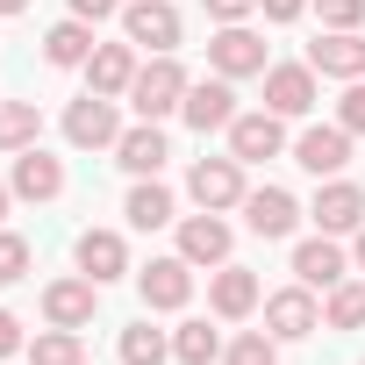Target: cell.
<instances>
[{
    "instance_id": "obj_1",
    "label": "cell",
    "mask_w": 365,
    "mask_h": 365,
    "mask_svg": "<svg viewBox=\"0 0 365 365\" xmlns=\"http://www.w3.org/2000/svg\"><path fill=\"white\" fill-rule=\"evenodd\" d=\"M187 72H179L172 58H150V65H136V86H129V108L143 115V122H158V115H179L187 108Z\"/></svg>"
},
{
    "instance_id": "obj_2",
    "label": "cell",
    "mask_w": 365,
    "mask_h": 365,
    "mask_svg": "<svg viewBox=\"0 0 365 365\" xmlns=\"http://www.w3.org/2000/svg\"><path fill=\"white\" fill-rule=\"evenodd\" d=\"M65 136L79 143V150H101V143H122V122H115V101L108 93H79L72 108H65Z\"/></svg>"
},
{
    "instance_id": "obj_3",
    "label": "cell",
    "mask_w": 365,
    "mask_h": 365,
    "mask_svg": "<svg viewBox=\"0 0 365 365\" xmlns=\"http://www.w3.org/2000/svg\"><path fill=\"white\" fill-rule=\"evenodd\" d=\"M122 29H129V43L172 58V43H179V8H172V0H129V8H122Z\"/></svg>"
},
{
    "instance_id": "obj_4",
    "label": "cell",
    "mask_w": 365,
    "mask_h": 365,
    "mask_svg": "<svg viewBox=\"0 0 365 365\" xmlns=\"http://www.w3.org/2000/svg\"><path fill=\"white\" fill-rule=\"evenodd\" d=\"M187 194L215 215V208H237L244 201V165L237 158H201L194 172H187Z\"/></svg>"
},
{
    "instance_id": "obj_5",
    "label": "cell",
    "mask_w": 365,
    "mask_h": 365,
    "mask_svg": "<svg viewBox=\"0 0 365 365\" xmlns=\"http://www.w3.org/2000/svg\"><path fill=\"white\" fill-rule=\"evenodd\" d=\"M136 294H143V308H187L194 301V265L187 258H150L136 272Z\"/></svg>"
},
{
    "instance_id": "obj_6",
    "label": "cell",
    "mask_w": 365,
    "mask_h": 365,
    "mask_svg": "<svg viewBox=\"0 0 365 365\" xmlns=\"http://www.w3.org/2000/svg\"><path fill=\"white\" fill-rule=\"evenodd\" d=\"M208 65L222 79H251V72H265V36H251L244 22H222V36L208 43Z\"/></svg>"
},
{
    "instance_id": "obj_7",
    "label": "cell",
    "mask_w": 365,
    "mask_h": 365,
    "mask_svg": "<svg viewBox=\"0 0 365 365\" xmlns=\"http://www.w3.org/2000/svg\"><path fill=\"white\" fill-rule=\"evenodd\" d=\"M287 150V129H279V115L265 108V115H237L230 122V158L237 165H265V158H279Z\"/></svg>"
},
{
    "instance_id": "obj_8",
    "label": "cell",
    "mask_w": 365,
    "mask_h": 365,
    "mask_svg": "<svg viewBox=\"0 0 365 365\" xmlns=\"http://www.w3.org/2000/svg\"><path fill=\"white\" fill-rule=\"evenodd\" d=\"M265 108L287 122V115H308L315 108V65H265Z\"/></svg>"
},
{
    "instance_id": "obj_9",
    "label": "cell",
    "mask_w": 365,
    "mask_h": 365,
    "mask_svg": "<svg viewBox=\"0 0 365 365\" xmlns=\"http://www.w3.org/2000/svg\"><path fill=\"white\" fill-rule=\"evenodd\" d=\"M294 165H308L315 179H336V172L351 165V129H344V122H329V129H301Z\"/></svg>"
},
{
    "instance_id": "obj_10",
    "label": "cell",
    "mask_w": 365,
    "mask_h": 365,
    "mask_svg": "<svg viewBox=\"0 0 365 365\" xmlns=\"http://www.w3.org/2000/svg\"><path fill=\"white\" fill-rule=\"evenodd\" d=\"M308 65L322 79H365V36L358 29H329V36L308 43Z\"/></svg>"
},
{
    "instance_id": "obj_11",
    "label": "cell",
    "mask_w": 365,
    "mask_h": 365,
    "mask_svg": "<svg viewBox=\"0 0 365 365\" xmlns=\"http://www.w3.org/2000/svg\"><path fill=\"white\" fill-rule=\"evenodd\" d=\"M179 115H187L201 136H208V129H230V122H237V93H230V79H222V72H215V79H194Z\"/></svg>"
},
{
    "instance_id": "obj_12",
    "label": "cell",
    "mask_w": 365,
    "mask_h": 365,
    "mask_svg": "<svg viewBox=\"0 0 365 365\" xmlns=\"http://www.w3.org/2000/svg\"><path fill=\"white\" fill-rule=\"evenodd\" d=\"M244 222L272 244V237H294V222H301V201L287 194V187H258V194H244Z\"/></svg>"
},
{
    "instance_id": "obj_13",
    "label": "cell",
    "mask_w": 365,
    "mask_h": 365,
    "mask_svg": "<svg viewBox=\"0 0 365 365\" xmlns=\"http://www.w3.org/2000/svg\"><path fill=\"white\" fill-rule=\"evenodd\" d=\"M93 301H101V279H51L43 287V315L58 329H86L93 322Z\"/></svg>"
},
{
    "instance_id": "obj_14",
    "label": "cell",
    "mask_w": 365,
    "mask_h": 365,
    "mask_svg": "<svg viewBox=\"0 0 365 365\" xmlns=\"http://www.w3.org/2000/svg\"><path fill=\"white\" fill-rule=\"evenodd\" d=\"M315 322H322V308H315V294H308V287H287V294H272V301H265V329H272L279 344H301Z\"/></svg>"
},
{
    "instance_id": "obj_15",
    "label": "cell",
    "mask_w": 365,
    "mask_h": 365,
    "mask_svg": "<svg viewBox=\"0 0 365 365\" xmlns=\"http://www.w3.org/2000/svg\"><path fill=\"white\" fill-rule=\"evenodd\" d=\"M315 222H322V237H344V230H358L365 222V187H351V179H329V187L315 194V208H308Z\"/></svg>"
},
{
    "instance_id": "obj_16",
    "label": "cell",
    "mask_w": 365,
    "mask_h": 365,
    "mask_svg": "<svg viewBox=\"0 0 365 365\" xmlns=\"http://www.w3.org/2000/svg\"><path fill=\"white\" fill-rule=\"evenodd\" d=\"M86 86L108 93V101H122V93L136 86V51H129V43H93V58H86Z\"/></svg>"
},
{
    "instance_id": "obj_17",
    "label": "cell",
    "mask_w": 365,
    "mask_h": 365,
    "mask_svg": "<svg viewBox=\"0 0 365 365\" xmlns=\"http://www.w3.org/2000/svg\"><path fill=\"white\" fill-rule=\"evenodd\" d=\"M165 158H172V150H165V129H158V122H136V129H122V143H115V165L136 172V179H158Z\"/></svg>"
},
{
    "instance_id": "obj_18",
    "label": "cell",
    "mask_w": 365,
    "mask_h": 365,
    "mask_svg": "<svg viewBox=\"0 0 365 365\" xmlns=\"http://www.w3.org/2000/svg\"><path fill=\"white\" fill-rule=\"evenodd\" d=\"M15 194H22V201H58V194H65V165L29 143V150L15 158Z\"/></svg>"
},
{
    "instance_id": "obj_19",
    "label": "cell",
    "mask_w": 365,
    "mask_h": 365,
    "mask_svg": "<svg viewBox=\"0 0 365 365\" xmlns=\"http://www.w3.org/2000/svg\"><path fill=\"white\" fill-rule=\"evenodd\" d=\"M179 258H187V265H222L230 258V222H215L208 208L194 222H179Z\"/></svg>"
},
{
    "instance_id": "obj_20",
    "label": "cell",
    "mask_w": 365,
    "mask_h": 365,
    "mask_svg": "<svg viewBox=\"0 0 365 365\" xmlns=\"http://www.w3.org/2000/svg\"><path fill=\"white\" fill-rule=\"evenodd\" d=\"M79 272L101 279V287L122 279V272H129V244H122L115 230H86V237H79Z\"/></svg>"
},
{
    "instance_id": "obj_21",
    "label": "cell",
    "mask_w": 365,
    "mask_h": 365,
    "mask_svg": "<svg viewBox=\"0 0 365 365\" xmlns=\"http://www.w3.org/2000/svg\"><path fill=\"white\" fill-rule=\"evenodd\" d=\"M208 308H215L222 322H244V315L258 308V272H244V265H222V272H215V287H208Z\"/></svg>"
},
{
    "instance_id": "obj_22",
    "label": "cell",
    "mask_w": 365,
    "mask_h": 365,
    "mask_svg": "<svg viewBox=\"0 0 365 365\" xmlns=\"http://www.w3.org/2000/svg\"><path fill=\"white\" fill-rule=\"evenodd\" d=\"M294 279H301V287H336V279H344V251H336L329 237L294 244Z\"/></svg>"
},
{
    "instance_id": "obj_23",
    "label": "cell",
    "mask_w": 365,
    "mask_h": 365,
    "mask_svg": "<svg viewBox=\"0 0 365 365\" xmlns=\"http://www.w3.org/2000/svg\"><path fill=\"white\" fill-rule=\"evenodd\" d=\"M43 58H51L58 72H72V65H86V58H93V29H86L79 15H72V22H58V29L43 36Z\"/></svg>"
},
{
    "instance_id": "obj_24",
    "label": "cell",
    "mask_w": 365,
    "mask_h": 365,
    "mask_svg": "<svg viewBox=\"0 0 365 365\" xmlns=\"http://www.w3.org/2000/svg\"><path fill=\"white\" fill-rule=\"evenodd\" d=\"M29 365H86V344H79V329H36V344H29Z\"/></svg>"
},
{
    "instance_id": "obj_25",
    "label": "cell",
    "mask_w": 365,
    "mask_h": 365,
    "mask_svg": "<svg viewBox=\"0 0 365 365\" xmlns=\"http://www.w3.org/2000/svg\"><path fill=\"white\" fill-rule=\"evenodd\" d=\"M322 322H329V329H365V287H358V279H336Z\"/></svg>"
},
{
    "instance_id": "obj_26",
    "label": "cell",
    "mask_w": 365,
    "mask_h": 365,
    "mask_svg": "<svg viewBox=\"0 0 365 365\" xmlns=\"http://www.w3.org/2000/svg\"><path fill=\"white\" fill-rule=\"evenodd\" d=\"M36 101H8V108H0V150H29L36 143Z\"/></svg>"
},
{
    "instance_id": "obj_27",
    "label": "cell",
    "mask_w": 365,
    "mask_h": 365,
    "mask_svg": "<svg viewBox=\"0 0 365 365\" xmlns=\"http://www.w3.org/2000/svg\"><path fill=\"white\" fill-rule=\"evenodd\" d=\"M215 351H222V336H215L208 322H187V329H172V358H179V365H215Z\"/></svg>"
},
{
    "instance_id": "obj_28",
    "label": "cell",
    "mask_w": 365,
    "mask_h": 365,
    "mask_svg": "<svg viewBox=\"0 0 365 365\" xmlns=\"http://www.w3.org/2000/svg\"><path fill=\"white\" fill-rule=\"evenodd\" d=\"M129 222H136V230H165V222H172V194L158 187V179H143V187L129 194Z\"/></svg>"
},
{
    "instance_id": "obj_29",
    "label": "cell",
    "mask_w": 365,
    "mask_h": 365,
    "mask_svg": "<svg viewBox=\"0 0 365 365\" xmlns=\"http://www.w3.org/2000/svg\"><path fill=\"white\" fill-rule=\"evenodd\" d=\"M172 358V344L150 329V322H136V329H122V365H165Z\"/></svg>"
},
{
    "instance_id": "obj_30",
    "label": "cell",
    "mask_w": 365,
    "mask_h": 365,
    "mask_svg": "<svg viewBox=\"0 0 365 365\" xmlns=\"http://www.w3.org/2000/svg\"><path fill=\"white\" fill-rule=\"evenodd\" d=\"M222 358H230V365H279V336H272V329H244Z\"/></svg>"
},
{
    "instance_id": "obj_31",
    "label": "cell",
    "mask_w": 365,
    "mask_h": 365,
    "mask_svg": "<svg viewBox=\"0 0 365 365\" xmlns=\"http://www.w3.org/2000/svg\"><path fill=\"white\" fill-rule=\"evenodd\" d=\"M29 272V244L22 237H8V230H0V287H15Z\"/></svg>"
},
{
    "instance_id": "obj_32",
    "label": "cell",
    "mask_w": 365,
    "mask_h": 365,
    "mask_svg": "<svg viewBox=\"0 0 365 365\" xmlns=\"http://www.w3.org/2000/svg\"><path fill=\"white\" fill-rule=\"evenodd\" d=\"M336 122H344L351 136H365V79H351V93L336 101Z\"/></svg>"
},
{
    "instance_id": "obj_33",
    "label": "cell",
    "mask_w": 365,
    "mask_h": 365,
    "mask_svg": "<svg viewBox=\"0 0 365 365\" xmlns=\"http://www.w3.org/2000/svg\"><path fill=\"white\" fill-rule=\"evenodd\" d=\"M315 8H322L329 29H358V22H365V0H315Z\"/></svg>"
},
{
    "instance_id": "obj_34",
    "label": "cell",
    "mask_w": 365,
    "mask_h": 365,
    "mask_svg": "<svg viewBox=\"0 0 365 365\" xmlns=\"http://www.w3.org/2000/svg\"><path fill=\"white\" fill-rule=\"evenodd\" d=\"M201 8H208V15H215V22H244V15H251V8H258V0H201Z\"/></svg>"
},
{
    "instance_id": "obj_35",
    "label": "cell",
    "mask_w": 365,
    "mask_h": 365,
    "mask_svg": "<svg viewBox=\"0 0 365 365\" xmlns=\"http://www.w3.org/2000/svg\"><path fill=\"white\" fill-rule=\"evenodd\" d=\"M72 15L79 22H108V15H122V0H72Z\"/></svg>"
},
{
    "instance_id": "obj_36",
    "label": "cell",
    "mask_w": 365,
    "mask_h": 365,
    "mask_svg": "<svg viewBox=\"0 0 365 365\" xmlns=\"http://www.w3.org/2000/svg\"><path fill=\"white\" fill-rule=\"evenodd\" d=\"M258 8H265V22H301L308 0H258Z\"/></svg>"
},
{
    "instance_id": "obj_37",
    "label": "cell",
    "mask_w": 365,
    "mask_h": 365,
    "mask_svg": "<svg viewBox=\"0 0 365 365\" xmlns=\"http://www.w3.org/2000/svg\"><path fill=\"white\" fill-rule=\"evenodd\" d=\"M15 351H22V322L0 308V358H15Z\"/></svg>"
},
{
    "instance_id": "obj_38",
    "label": "cell",
    "mask_w": 365,
    "mask_h": 365,
    "mask_svg": "<svg viewBox=\"0 0 365 365\" xmlns=\"http://www.w3.org/2000/svg\"><path fill=\"white\" fill-rule=\"evenodd\" d=\"M22 8H29V0H0V15H22Z\"/></svg>"
},
{
    "instance_id": "obj_39",
    "label": "cell",
    "mask_w": 365,
    "mask_h": 365,
    "mask_svg": "<svg viewBox=\"0 0 365 365\" xmlns=\"http://www.w3.org/2000/svg\"><path fill=\"white\" fill-rule=\"evenodd\" d=\"M0 222H8V187H0Z\"/></svg>"
},
{
    "instance_id": "obj_40",
    "label": "cell",
    "mask_w": 365,
    "mask_h": 365,
    "mask_svg": "<svg viewBox=\"0 0 365 365\" xmlns=\"http://www.w3.org/2000/svg\"><path fill=\"white\" fill-rule=\"evenodd\" d=\"M358 265H365V230H358Z\"/></svg>"
}]
</instances>
